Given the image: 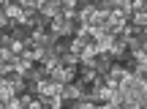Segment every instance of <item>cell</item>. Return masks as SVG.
Listing matches in <instances>:
<instances>
[{"mask_svg":"<svg viewBox=\"0 0 147 109\" xmlns=\"http://www.w3.org/2000/svg\"><path fill=\"white\" fill-rule=\"evenodd\" d=\"M95 44H98L101 52H109V49L117 44V36L115 33H106L104 27H98V30H95Z\"/></svg>","mask_w":147,"mask_h":109,"instance_id":"cell-4","label":"cell"},{"mask_svg":"<svg viewBox=\"0 0 147 109\" xmlns=\"http://www.w3.org/2000/svg\"><path fill=\"white\" fill-rule=\"evenodd\" d=\"M93 66H95V71H98V74H106L112 66H115V60H112V55H109V52H101V55L93 60Z\"/></svg>","mask_w":147,"mask_h":109,"instance_id":"cell-8","label":"cell"},{"mask_svg":"<svg viewBox=\"0 0 147 109\" xmlns=\"http://www.w3.org/2000/svg\"><path fill=\"white\" fill-rule=\"evenodd\" d=\"M38 14H41L47 22H52L55 16H60V14H63V5H60V0H52V3H44L41 8H38Z\"/></svg>","mask_w":147,"mask_h":109,"instance_id":"cell-5","label":"cell"},{"mask_svg":"<svg viewBox=\"0 0 147 109\" xmlns=\"http://www.w3.org/2000/svg\"><path fill=\"white\" fill-rule=\"evenodd\" d=\"M49 30H52L55 36H60V38H71L74 36V22H68L63 14H60V16H55V19L49 22Z\"/></svg>","mask_w":147,"mask_h":109,"instance_id":"cell-2","label":"cell"},{"mask_svg":"<svg viewBox=\"0 0 147 109\" xmlns=\"http://www.w3.org/2000/svg\"><path fill=\"white\" fill-rule=\"evenodd\" d=\"M112 60L115 63H128V57H131V52H128V41H117L115 47L109 49Z\"/></svg>","mask_w":147,"mask_h":109,"instance_id":"cell-6","label":"cell"},{"mask_svg":"<svg viewBox=\"0 0 147 109\" xmlns=\"http://www.w3.org/2000/svg\"><path fill=\"white\" fill-rule=\"evenodd\" d=\"M74 109H98V104H93V101H87V98H82V101H76V104H71Z\"/></svg>","mask_w":147,"mask_h":109,"instance_id":"cell-13","label":"cell"},{"mask_svg":"<svg viewBox=\"0 0 147 109\" xmlns=\"http://www.w3.org/2000/svg\"><path fill=\"white\" fill-rule=\"evenodd\" d=\"M25 47H27V44L25 41H16V38H14V41H11V52H14V55H22V52H25Z\"/></svg>","mask_w":147,"mask_h":109,"instance_id":"cell-14","label":"cell"},{"mask_svg":"<svg viewBox=\"0 0 147 109\" xmlns=\"http://www.w3.org/2000/svg\"><path fill=\"white\" fill-rule=\"evenodd\" d=\"M44 109H49V106H44Z\"/></svg>","mask_w":147,"mask_h":109,"instance_id":"cell-21","label":"cell"},{"mask_svg":"<svg viewBox=\"0 0 147 109\" xmlns=\"http://www.w3.org/2000/svg\"><path fill=\"white\" fill-rule=\"evenodd\" d=\"M98 77H101V74L95 71V66H79V77H76V82H79V85H93Z\"/></svg>","mask_w":147,"mask_h":109,"instance_id":"cell-7","label":"cell"},{"mask_svg":"<svg viewBox=\"0 0 147 109\" xmlns=\"http://www.w3.org/2000/svg\"><path fill=\"white\" fill-rule=\"evenodd\" d=\"M142 106H147V87H144V93H142Z\"/></svg>","mask_w":147,"mask_h":109,"instance_id":"cell-19","label":"cell"},{"mask_svg":"<svg viewBox=\"0 0 147 109\" xmlns=\"http://www.w3.org/2000/svg\"><path fill=\"white\" fill-rule=\"evenodd\" d=\"M16 95H19V93H16V87L8 82V79H5V82L0 85V104H8V101L16 98Z\"/></svg>","mask_w":147,"mask_h":109,"instance_id":"cell-9","label":"cell"},{"mask_svg":"<svg viewBox=\"0 0 147 109\" xmlns=\"http://www.w3.org/2000/svg\"><path fill=\"white\" fill-rule=\"evenodd\" d=\"M5 3H8V0H0V8H3V5H5Z\"/></svg>","mask_w":147,"mask_h":109,"instance_id":"cell-20","label":"cell"},{"mask_svg":"<svg viewBox=\"0 0 147 109\" xmlns=\"http://www.w3.org/2000/svg\"><path fill=\"white\" fill-rule=\"evenodd\" d=\"M131 3V11H144V3L147 0H128Z\"/></svg>","mask_w":147,"mask_h":109,"instance_id":"cell-17","label":"cell"},{"mask_svg":"<svg viewBox=\"0 0 147 109\" xmlns=\"http://www.w3.org/2000/svg\"><path fill=\"white\" fill-rule=\"evenodd\" d=\"M84 44H87V41H82V38H79V36H71V44H68V49H71L74 55H82Z\"/></svg>","mask_w":147,"mask_h":109,"instance_id":"cell-11","label":"cell"},{"mask_svg":"<svg viewBox=\"0 0 147 109\" xmlns=\"http://www.w3.org/2000/svg\"><path fill=\"white\" fill-rule=\"evenodd\" d=\"M104 5H106L109 11H117V8L123 5V0H104Z\"/></svg>","mask_w":147,"mask_h":109,"instance_id":"cell-16","label":"cell"},{"mask_svg":"<svg viewBox=\"0 0 147 109\" xmlns=\"http://www.w3.org/2000/svg\"><path fill=\"white\" fill-rule=\"evenodd\" d=\"M79 77V68H65V66H57L49 71V79H55L57 85H74Z\"/></svg>","mask_w":147,"mask_h":109,"instance_id":"cell-1","label":"cell"},{"mask_svg":"<svg viewBox=\"0 0 147 109\" xmlns=\"http://www.w3.org/2000/svg\"><path fill=\"white\" fill-rule=\"evenodd\" d=\"M19 5L25 11H38V0H19Z\"/></svg>","mask_w":147,"mask_h":109,"instance_id":"cell-15","label":"cell"},{"mask_svg":"<svg viewBox=\"0 0 147 109\" xmlns=\"http://www.w3.org/2000/svg\"><path fill=\"white\" fill-rule=\"evenodd\" d=\"M5 106H8V109H25V104L19 101V95H16V98H11V101H8Z\"/></svg>","mask_w":147,"mask_h":109,"instance_id":"cell-18","label":"cell"},{"mask_svg":"<svg viewBox=\"0 0 147 109\" xmlns=\"http://www.w3.org/2000/svg\"><path fill=\"white\" fill-rule=\"evenodd\" d=\"M131 25H134V27H144V30H147V14H144V11H134Z\"/></svg>","mask_w":147,"mask_h":109,"instance_id":"cell-12","label":"cell"},{"mask_svg":"<svg viewBox=\"0 0 147 109\" xmlns=\"http://www.w3.org/2000/svg\"><path fill=\"white\" fill-rule=\"evenodd\" d=\"M82 95H84V87H82L79 82L63 85V101H65V106H71V104H76V101H82Z\"/></svg>","mask_w":147,"mask_h":109,"instance_id":"cell-3","label":"cell"},{"mask_svg":"<svg viewBox=\"0 0 147 109\" xmlns=\"http://www.w3.org/2000/svg\"><path fill=\"white\" fill-rule=\"evenodd\" d=\"M60 66H65V68H79V55L63 52V55H60Z\"/></svg>","mask_w":147,"mask_h":109,"instance_id":"cell-10","label":"cell"}]
</instances>
